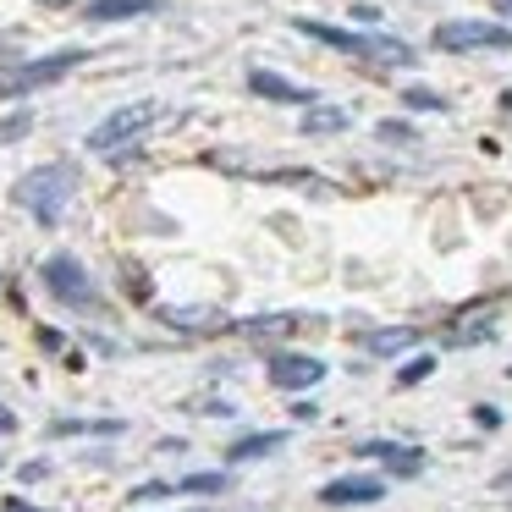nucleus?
I'll use <instances>...</instances> for the list:
<instances>
[{
	"label": "nucleus",
	"mask_w": 512,
	"mask_h": 512,
	"mask_svg": "<svg viewBox=\"0 0 512 512\" xmlns=\"http://www.w3.org/2000/svg\"><path fill=\"white\" fill-rule=\"evenodd\" d=\"M298 34L320 39L325 50L358 56V61H380V67H413V45H402V39H391V34H353V28L314 23V17H298Z\"/></svg>",
	"instance_id": "obj_1"
},
{
	"label": "nucleus",
	"mask_w": 512,
	"mask_h": 512,
	"mask_svg": "<svg viewBox=\"0 0 512 512\" xmlns=\"http://www.w3.org/2000/svg\"><path fill=\"white\" fill-rule=\"evenodd\" d=\"M72 188H78V171L72 166H39L12 188V199L23 204L39 226H56L61 215H67V204H72Z\"/></svg>",
	"instance_id": "obj_2"
},
{
	"label": "nucleus",
	"mask_w": 512,
	"mask_h": 512,
	"mask_svg": "<svg viewBox=\"0 0 512 512\" xmlns=\"http://www.w3.org/2000/svg\"><path fill=\"white\" fill-rule=\"evenodd\" d=\"M89 50H56V56H34L17 61V67H0V100H23V94H39L50 83H61L72 67H83Z\"/></svg>",
	"instance_id": "obj_3"
},
{
	"label": "nucleus",
	"mask_w": 512,
	"mask_h": 512,
	"mask_svg": "<svg viewBox=\"0 0 512 512\" xmlns=\"http://www.w3.org/2000/svg\"><path fill=\"white\" fill-rule=\"evenodd\" d=\"M39 281H45V292H50L56 303H67V309H78V314H94V309H100V292H94V276L83 270V259L50 254L45 265H39Z\"/></svg>",
	"instance_id": "obj_4"
},
{
	"label": "nucleus",
	"mask_w": 512,
	"mask_h": 512,
	"mask_svg": "<svg viewBox=\"0 0 512 512\" xmlns=\"http://www.w3.org/2000/svg\"><path fill=\"white\" fill-rule=\"evenodd\" d=\"M435 45L452 50V56H474V50H512V28L507 23H474V17H452V23L435 28Z\"/></svg>",
	"instance_id": "obj_5"
},
{
	"label": "nucleus",
	"mask_w": 512,
	"mask_h": 512,
	"mask_svg": "<svg viewBox=\"0 0 512 512\" xmlns=\"http://www.w3.org/2000/svg\"><path fill=\"white\" fill-rule=\"evenodd\" d=\"M160 122V105L155 100H138V105H122V111H111L100 127L89 133V149H100V155H111V149H122V144H133L144 127H155Z\"/></svg>",
	"instance_id": "obj_6"
},
{
	"label": "nucleus",
	"mask_w": 512,
	"mask_h": 512,
	"mask_svg": "<svg viewBox=\"0 0 512 512\" xmlns=\"http://www.w3.org/2000/svg\"><path fill=\"white\" fill-rule=\"evenodd\" d=\"M320 380H325V364L309 353H276L270 358V386H281V391H309V386H320Z\"/></svg>",
	"instance_id": "obj_7"
},
{
	"label": "nucleus",
	"mask_w": 512,
	"mask_h": 512,
	"mask_svg": "<svg viewBox=\"0 0 512 512\" xmlns=\"http://www.w3.org/2000/svg\"><path fill=\"white\" fill-rule=\"evenodd\" d=\"M386 496V479L375 474H342L331 479V485H320V501L325 507H369V501Z\"/></svg>",
	"instance_id": "obj_8"
},
{
	"label": "nucleus",
	"mask_w": 512,
	"mask_h": 512,
	"mask_svg": "<svg viewBox=\"0 0 512 512\" xmlns=\"http://www.w3.org/2000/svg\"><path fill=\"white\" fill-rule=\"evenodd\" d=\"M248 89H254L259 100H276V105H314L320 100L309 83H292V78H281V72H270V67H248Z\"/></svg>",
	"instance_id": "obj_9"
},
{
	"label": "nucleus",
	"mask_w": 512,
	"mask_h": 512,
	"mask_svg": "<svg viewBox=\"0 0 512 512\" xmlns=\"http://www.w3.org/2000/svg\"><path fill=\"white\" fill-rule=\"evenodd\" d=\"M149 12H160V0H89L83 6L89 23H127V17H149Z\"/></svg>",
	"instance_id": "obj_10"
},
{
	"label": "nucleus",
	"mask_w": 512,
	"mask_h": 512,
	"mask_svg": "<svg viewBox=\"0 0 512 512\" xmlns=\"http://www.w3.org/2000/svg\"><path fill=\"white\" fill-rule=\"evenodd\" d=\"M413 342H419V331H413V325H391V331H369L364 336V353L369 358H397V353H408Z\"/></svg>",
	"instance_id": "obj_11"
},
{
	"label": "nucleus",
	"mask_w": 512,
	"mask_h": 512,
	"mask_svg": "<svg viewBox=\"0 0 512 512\" xmlns=\"http://www.w3.org/2000/svg\"><path fill=\"white\" fill-rule=\"evenodd\" d=\"M342 127H347L342 105H320V100L303 105V133H309V138H331V133H342Z\"/></svg>",
	"instance_id": "obj_12"
},
{
	"label": "nucleus",
	"mask_w": 512,
	"mask_h": 512,
	"mask_svg": "<svg viewBox=\"0 0 512 512\" xmlns=\"http://www.w3.org/2000/svg\"><path fill=\"white\" fill-rule=\"evenodd\" d=\"M281 441H287L281 430H254V435H243V441L226 446V457H232V463H254V457H270Z\"/></svg>",
	"instance_id": "obj_13"
},
{
	"label": "nucleus",
	"mask_w": 512,
	"mask_h": 512,
	"mask_svg": "<svg viewBox=\"0 0 512 512\" xmlns=\"http://www.w3.org/2000/svg\"><path fill=\"white\" fill-rule=\"evenodd\" d=\"M127 424L122 419H56L50 435H122Z\"/></svg>",
	"instance_id": "obj_14"
},
{
	"label": "nucleus",
	"mask_w": 512,
	"mask_h": 512,
	"mask_svg": "<svg viewBox=\"0 0 512 512\" xmlns=\"http://www.w3.org/2000/svg\"><path fill=\"white\" fill-rule=\"evenodd\" d=\"M160 320L182 325V331H210V325H221V314H210V309H160Z\"/></svg>",
	"instance_id": "obj_15"
},
{
	"label": "nucleus",
	"mask_w": 512,
	"mask_h": 512,
	"mask_svg": "<svg viewBox=\"0 0 512 512\" xmlns=\"http://www.w3.org/2000/svg\"><path fill=\"white\" fill-rule=\"evenodd\" d=\"M171 485L188 490V496H221L232 479H226V474H188V479H171Z\"/></svg>",
	"instance_id": "obj_16"
},
{
	"label": "nucleus",
	"mask_w": 512,
	"mask_h": 512,
	"mask_svg": "<svg viewBox=\"0 0 512 512\" xmlns=\"http://www.w3.org/2000/svg\"><path fill=\"white\" fill-rule=\"evenodd\" d=\"M298 325V314H259V320H243L248 336H276V331H292Z\"/></svg>",
	"instance_id": "obj_17"
},
{
	"label": "nucleus",
	"mask_w": 512,
	"mask_h": 512,
	"mask_svg": "<svg viewBox=\"0 0 512 512\" xmlns=\"http://www.w3.org/2000/svg\"><path fill=\"white\" fill-rule=\"evenodd\" d=\"M435 375V358L424 353V358H408V364L397 369V386H419V380H430Z\"/></svg>",
	"instance_id": "obj_18"
},
{
	"label": "nucleus",
	"mask_w": 512,
	"mask_h": 512,
	"mask_svg": "<svg viewBox=\"0 0 512 512\" xmlns=\"http://www.w3.org/2000/svg\"><path fill=\"white\" fill-rule=\"evenodd\" d=\"M402 100H408L413 111H446V100L435 89H402Z\"/></svg>",
	"instance_id": "obj_19"
},
{
	"label": "nucleus",
	"mask_w": 512,
	"mask_h": 512,
	"mask_svg": "<svg viewBox=\"0 0 512 512\" xmlns=\"http://www.w3.org/2000/svg\"><path fill=\"white\" fill-rule=\"evenodd\" d=\"M408 446H397V441H364L358 446V457H375V463H391V457H402Z\"/></svg>",
	"instance_id": "obj_20"
},
{
	"label": "nucleus",
	"mask_w": 512,
	"mask_h": 512,
	"mask_svg": "<svg viewBox=\"0 0 512 512\" xmlns=\"http://www.w3.org/2000/svg\"><path fill=\"white\" fill-rule=\"evenodd\" d=\"M171 490H177L171 479H149V485H138V490H133V501H160V496H171Z\"/></svg>",
	"instance_id": "obj_21"
},
{
	"label": "nucleus",
	"mask_w": 512,
	"mask_h": 512,
	"mask_svg": "<svg viewBox=\"0 0 512 512\" xmlns=\"http://www.w3.org/2000/svg\"><path fill=\"white\" fill-rule=\"evenodd\" d=\"M28 127H34L28 116H12V122H0V144H12V138H23Z\"/></svg>",
	"instance_id": "obj_22"
},
{
	"label": "nucleus",
	"mask_w": 512,
	"mask_h": 512,
	"mask_svg": "<svg viewBox=\"0 0 512 512\" xmlns=\"http://www.w3.org/2000/svg\"><path fill=\"white\" fill-rule=\"evenodd\" d=\"M380 138H391V144H413L408 122H380Z\"/></svg>",
	"instance_id": "obj_23"
},
{
	"label": "nucleus",
	"mask_w": 512,
	"mask_h": 512,
	"mask_svg": "<svg viewBox=\"0 0 512 512\" xmlns=\"http://www.w3.org/2000/svg\"><path fill=\"white\" fill-rule=\"evenodd\" d=\"M50 463H23V485H34V479H45Z\"/></svg>",
	"instance_id": "obj_24"
},
{
	"label": "nucleus",
	"mask_w": 512,
	"mask_h": 512,
	"mask_svg": "<svg viewBox=\"0 0 512 512\" xmlns=\"http://www.w3.org/2000/svg\"><path fill=\"white\" fill-rule=\"evenodd\" d=\"M12 430H17V413L6 408V402H0V435H12Z\"/></svg>",
	"instance_id": "obj_25"
},
{
	"label": "nucleus",
	"mask_w": 512,
	"mask_h": 512,
	"mask_svg": "<svg viewBox=\"0 0 512 512\" xmlns=\"http://www.w3.org/2000/svg\"><path fill=\"white\" fill-rule=\"evenodd\" d=\"M0 512H45V507H28V501H6Z\"/></svg>",
	"instance_id": "obj_26"
},
{
	"label": "nucleus",
	"mask_w": 512,
	"mask_h": 512,
	"mask_svg": "<svg viewBox=\"0 0 512 512\" xmlns=\"http://www.w3.org/2000/svg\"><path fill=\"white\" fill-rule=\"evenodd\" d=\"M496 12H507V17H512V0H496Z\"/></svg>",
	"instance_id": "obj_27"
},
{
	"label": "nucleus",
	"mask_w": 512,
	"mask_h": 512,
	"mask_svg": "<svg viewBox=\"0 0 512 512\" xmlns=\"http://www.w3.org/2000/svg\"><path fill=\"white\" fill-rule=\"evenodd\" d=\"M501 485H507V490H512V468H507V474H501Z\"/></svg>",
	"instance_id": "obj_28"
}]
</instances>
